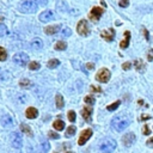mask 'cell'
Returning a JSON list of instances; mask_svg holds the SVG:
<instances>
[{
	"label": "cell",
	"instance_id": "obj_36",
	"mask_svg": "<svg viewBox=\"0 0 153 153\" xmlns=\"http://www.w3.org/2000/svg\"><path fill=\"white\" fill-rule=\"evenodd\" d=\"M147 60H148V62H153V49H148V51H147Z\"/></svg>",
	"mask_w": 153,
	"mask_h": 153
},
{
	"label": "cell",
	"instance_id": "obj_45",
	"mask_svg": "<svg viewBox=\"0 0 153 153\" xmlns=\"http://www.w3.org/2000/svg\"><path fill=\"white\" fill-rule=\"evenodd\" d=\"M146 145H147V146H153V137L148 139V140L146 141Z\"/></svg>",
	"mask_w": 153,
	"mask_h": 153
},
{
	"label": "cell",
	"instance_id": "obj_38",
	"mask_svg": "<svg viewBox=\"0 0 153 153\" xmlns=\"http://www.w3.org/2000/svg\"><path fill=\"white\" fill-rule=\"evenodd\" d=\"M68 120H69L71 122H74V121H75V112H74V111H69V112H68Z\"/></svg>",
	"mask_w": 153,
	"mask_h": 153
},
{
	"label": "cell",
	"instance_id": "obj_47",
	"mask_svg": "<svg viewBox=\"0 0 153 153\" xmlns=\"http://www.w3.org/2000/svg\"><path fill=\"white\" fill-rule=\"evenodd\" d=\"M66 153H74V152H66Z\"/></svg>",
	"mask_w": 153,
	"mask_h": 153
},
{
	"label": "cell",
	"instance_id": "obj_13",
	"mask_svg": "<svg viewBox=\"0 0 153 153\" xmlns=\"http://www.w3.org/2000/svg\"><path fill=\"white\" fill-rule=\"evenodd\" d=\"M0 121H1V124H2L5 128H10V127L13 126V120H12V117H11L10 115H4Z\"/></svg>",
	"mask_w": 153,
	"mask_h": 153
},
{
	"label": "cell",
	"instance_id": "obj_41",
	"mask_svg": "<svg viewBox=\"0 0 153 153\" xmlns=\"http://www.w3.org/2000/svg\"><path fill=\"white\" fill-rule=\"evenodd\" d=\"M130 67H131V63H130V62H124V63L122 65V68H123L124 71H128V69H130Z\"/></svg>",
	"mask_w": 153,
	"mask_h": 153
},
{
	"label": "cell",
	"instance_id": "obj_10",
	"mask_svg": "<svg viewBox=\"0 0 153 153\" xmlns=\"http://www.w3.org/2000/svg\"><path fill=\"white\" fill-rule=\"evenodd\" d=\"M55 19V14L53 11L48 10V11H44L39 14V20L43 22V23H48V22H51Z\"/></svg>",
	"mask_w": 153,
	"mask_h": 153
},
{
	"label": "cell",
	"instance_id": "obj_14",
	"mask_svg": "<svg viewBox=\"0 0 153 153\" xmlns=\"http://www.w3.org/2000/svg\"><path fill=\"white\" fill-rule=\"evenodd\" d=\"M129 42H130V32L129 31H124V38H123V41L120 42V47L122 49H126V48H128Z\"/></svg>",
	"mask_w": 153,
	"mask_h": 153
},
{
	"label": "cell",
	"instance_id": "obj_2",
	"mask_svg": "<svg viewBox=\"0 0 153 153\" xmlns=\"http://www.w3.org/2000/svg\"><path fill=\"white\" fill-rule=\"evenodd\" d=\"M117 147V142L114 139H104L99 145V151L102 153H111Z\"/></svg>",
	"mask_w": 153,
	"mask_h": 153
},
{
	"label": "cell",
	"instance_id": "obj_43",
	"mask_svg": "<svg viewBox=\"0 0 153 153\" xmlns=\"http://www.w3.org/2000/svg\"><path fill=\"white\" fill-rule=\"evenodd\" d=\"M38 5H42V6H44V5H47V2H48V0H35Z\"/></svg>",
	"mask_w": 153,
	"mask_h": 153
},
{
	"label": "cell",
	"instance_id": "obj_9",
	"mask_svg": "<svg viewBox=\"0 0 153 153\" xmlns=\"http://www.w3.org/2000/svg\"><path fill=\"white\" fill-rule=\"evenodd\" d=\"M103 13H104V10H103L102 7L96 6V7H93V8L91 10V12H90V19H91L92 22H97V20L102 17Z\"/></svg>",
	"mask_w": 153,
	"mask_h": 153
},
{
	"label": "cell",
	"instance_id": "obj_46",
	"mask_svg": "<svg viewBox=\"0 0 153 153\" xmlns=\"http://www.w3.org/2000/svg\"><path fill=\"white\" fill-rule=\"evenodd\" d=\"M86 67H87L88 69H92V68L94 67V65H93V63H87V65H86Z\"/></svg>",
	"mask_w": 153,
	"mask_h": 153
},
{
	"label": "cell",
	"instance_id": "obj_11",
	"mask_svg": "<svg viewBox=\"0 0 153 153\" xmlns=\"http://www.w3.org/2000/svg\"><path fill=\"white\" fill-rule=\"evenodd\" d=\"M91 136H92V129H85V130H82L81 134H80V137H79V140H78V143H79L80 146H82L84 143H86V141H87Z\"/></svg>",
	"mask_w": 153,
	"mask_h": 153
},
{
	"label": "cell",
	"instance_id": "obj_17",
	"mask_svg": "<svg viewBox=\"0 0 153 153\" xmlns=\"http://www.w3.org/2000/svg\"><path fill=\"white\" fill-rule=\"evenodd\" d=\"M134 67H135V69H136L137 72H140V73H143L145 69H146V65H145V62H143L142 60H135V61H134Z\"/></svg>",
	"mask_w": 153,
	"mask_h": 153
},
{
	"label": "cell",
	"instance_id": "obj_34",
	"mask_svg": "<svg viewBox=\"0 0 153 153\" xmlns=\"http://www.w3.org/2000/svg\"><path fill=\"white\" fill-rule=\"evenodd\" d=\"M84 102L86 103V104H90V105H93L94 104V98L92 97V96H86L85 98H84Z\"/></svg>",
	"mask_w": 153,
	"mask_h": 153
},
{
	"label": "cell",
	"instance_id": "obj_8",
	"mask_svg": "<svg viewBox=\"0 0 153 153\" xmlns=\"http://www.w3.org/2000/svg\"><path fill=\"white\" fill-rule=\"evenodd\" d=\"M10 140H11V145L14 147V148H20L22 147V136L17 131H12L10 134Z\"/></svg>",
	"mask_w": 153,
	"mask_h": 153
},
{
	"label": "cell",
	"instance_id": "obj_44",
	"mask_svg": "<svg viewBox=\"0 0 153 153\" xmlns=\"http://www.w3.org/2000/svg\"><path fill=\"white\" fill-rule=\"evenodd\" d=\"M149 118H151V116H149V115H141L140 121H146V120H149Z\"/></svg>",
	"mask_w": 153,
	"mask_h": 153
},
{
	"label": "cell",
	"instance_id": "obj_19",
	"mask_svg": "<svg viewBox=\"0 0 153 153\" xmlns=\"http://www.w3.org/2000/svg\"><path fill=\"white\" fill-rule=\"evenodd\" d=\"M81 116L87 121L91 122V116H92V108H84L81 110Z\"/></svg>",
	"mask_w": 153,
	"mask_h": 153
},
{
	"label": "cell",
	"instance_id": "obj_27",
	"mask_svg": "<svg viewBox=\"0 0 153 153\" xmlns=\"http://www.w3.org/2000/svg\"><path fill=\"white\" fill-rule=\"evenodd\" d=\"M75 131H76V128L74 127V126H69L68 128H67V131H66V137H69V136H73L74 134H75Z\"/></svg>",
	"mask_w": 153,
	"mask_h": 153
},
{
	"label": "cell",
	"instance_id": "obj_39",
	"mask_svg": "<svg viewBox=\"0 0 153 153\" xmlns=\"http://www.w3.org/2000/svg\"><path fill=\"white\" fill-rule=\"evenodd\" d=\"M118 5H120L121 7H127V6L129 5V0H120V1H118Z\"/></svg>",
	"mask_w": 153,
	"mask_h": 153
},
{
	"label": "cell",
	"instance_id": "obj_12",
	"mask_svg": "<svg viewBox=\"0 0 153 153\" xmlns=\"http://www.w3.org/2000/svg\"><path fill=\"white\" fill-rule=\"evenodd\" d=\"M100 36H102L106 42H112L114 38H115V31H114V29H108V30L102 31Z\"/></svg>",
	"mask_w": 153,
	"mask_h": 153
},
{
	"label": "cell",
	"instance_id": "obj_37",
	"mask_svg": "<svg viewBox=\"0 0 153 153\" xmlns=\"http://www.w3.org/2000/svg\"><path fill=\"white\" fill-rule=\"evenodd\" d=\"M142 134H143V135H149V134H151V129H149V127H148L147 124L143 126V128H142Z\"/></svg>",
	"mask_w": 153,
	"mask_h": 153
},
{
	"label": "cell",
	"instance_id": "obj_25",
	"mask_svg": "<svg viewBox=\"0 0 153 153\" xmlns=\"http://www.w3.org/2000/svg\"><path fill=\"white\" fill-rule=\"evenodd\" d=\"M59 65H60V61H59L57 59H51V60L48 61V63H47L48 68H56Z\"/></svg>",
	"mask_w": 153,
	"mask_h": 153
},
{
	"label": "cell",
	"instance_id": "obj_16",
	"mask_svg": "<svg viewBox=\"0 0 153 153\" xmlns=\"http://www.w3.org/2000/svg\"><path fill=\"white\" fill-rule=\"evenodd\" d=\"M59 30H60V25L59 24L57 25H49V26H47L44 29V32L47 35H55V33H57Z\"/></svg>",
	"mask_w": 153,
	"mask_h": 153
},
{
	"label": "cell",
	"instance_id": "obj_3",
	"mask_svg": "<svg viewBox=\"0 0 153 153\" xmlns=\"http://www.w3.org/2000/svg\"><path fill=\"white\" fill-rule=\"evenodd\" d=\"M38 8V4L35 0H25L20 4L19 11L23 13H33Z\"/></svg>",
	"mask_w": 153,
	"mask_h": 153
},
{
	"label": "cell",
	"instance_id": "obj_1",
	"mask_svg": "<svg viewBox=\"0 0 153 153\" xmlns=\"http://www.w3.org/2000/svg\"><path fill=\"white\" fill-rule=\"evenodd\" d=\"M130 124V120L128 116L126 115H118V116H115L112 120H111V127L116 130V131H122L124 130L126 128H128Z\"/></svg>",
	"mask_w": 153,
	"mask_h": 153
},
{
	"label": "cell",
	"instance_id": "obj_28",
	"mask_svg": "<svg viewBox=\"0 0 153 153\" xmlns=\"http://www.w3.org/2000/svg\"><path fill=\"white\" fill-rule=\"evenodd\" d=\"M19 85H20L23 88H27V87H30V86L32 85V82H31L29 79H23V80L19 81Z\"/></svg>",
	"mask_w": 153,
	"mask_h": 153
},
{
	"label": "cell",
	"instance_id": "obj_24",
	"mask_svg": "<svg viewBox=\"0 0 153 153\" xmlns=\"http://www.w3.org/2000/svg\"><path fill=\"white\" fill-rule=\"evenodd\" d=\"M20 129H22V131H23V133H25L26 135H30V136H32V131H31V128H30L27 124H25V123H22V124H20Z\"/></svg>",
	"mask_w": 153,
	"mask_h": 153
},
{
	"label": "cell",
	"instance_id": "obj_32",
	"mask_svg": "<svg viewBox=\"0 0 153 153\" xmlns=\"http://www.w3.org/2000/svg\"><path fill=\"white\" fill-rule=\"evenodd\" d=\"M7 27H6V25L5 24H0V37H4V36H6L7 35Z\"/></svg>",
	"mask_w": 153,
	"mask_h": 153
},
{
	"label": "cell",
	"instance_id": "obj_22",
	"mask_svg": "<svg viewBox=\"0 0 153 153\" xmlns=\"http://www.w3.org/2000/svg\"><path fill=\"white\" fill-rule=\"evenodd\" d=\"M53 127H54L56 130L61 131V130H63V129H65V123H63V121L57 120V121H55V122L53 123Z\"/></svg>",
	"mask_w": 153,
	"mask_h": 153
},
{
	"label": "cell",
	"instance_id": "obj_33",
	"mask_svg": "<svg viewBox=\"0 0 153 153\" xmlns=\"http://www.w3.org/2000/svg\"><path fill=\"white\" fill-rule=\"evenodd\" d=\"M41 67V65L37 62V61H33V62H30L29 63V68L31 69V71H35V69H38Z\"/></svg>",
	"mask_w": 153,
	"mask_h": 153
},
{
	"label": "cell",
	"instance_id": "obj_18",
	"mask_svg": "<svg viewBox=\"0 0 153 153\" xmlns=\"http://www.w3.org/2000/svg\"><path fill=\"white\" fill-rule=\"evenodd\" d=\"M37 115H38V111H37V109H35V108H27L26 109V111H25V116L27 117V118H36L37 117Z\"/></svg>",
	"mask_w": 153,
	"mask_h": 153
},
{
	"label": "cell",
	"instance_id": "obj_5",
	"mask_svg": "<svg viewBox=\"0 0 153 153\" xmlns=\"http://www.w3.org/2000/svg\"><path fill=\"white\" fill-rule=\"evenodd\" d=\"M76 31H78V33L81 35V36H87V35L90 33V27H88V24H87V22H86L85 19H81V20L78 23V25H76Z\"/></svg>",
	"mask_w": 153,
	"mask_h": 153
},
{
	"label": "cell",
	"instance_id": "obj_21",
	"mask_svg": "<svg viewBox=\"0 0 153 153\" xmlns=\"http://www.w3.org/2000/svg\"><path fill=\"white\" fill-rule=\"evenodd\" d=\"M55 103H56V106H57L59 109H62V108H63L65 102H63V98H62V96H61L60 93L56 94V97H55Z\"/></svg>",
	"mask_w": 153,
	"mask_h": 153
},
{
	"label": "cell",
	"instance_id": "obj_42",
	"mask_svg": "<svg viewBox=\"0 0 153 153\" xmlns=\"http://www.w3.org/2000/svg\"><path fill=\"white\" fill-rule=\"evenodd\" d=\"M91 90H93L94 92H102V88H100V87H98V86H94V85H92V86H91Z\"/></svg>",
	"mask_w": 153,
	"mask_h": 153
},
{
	"label": "cell",
	"instance_id": "obj_35",
	"mask_svg": "<svg viewBox=\"0 0 153 153\" xmlns=\"http://www.w3.org/2000/svg\"><path fill=\"white\" fill-rule=\"evenodd\" d=\"M48 136L50 137V139H60V136H59V134L57 133H55V131H53V130H50L49 133H48Z\"/></svg>",
	"mask_w": 153,
	"mask_h": 153
},
{
	"label": "cell",
	"instance_id": "obj_20",
	"mask_svg": "<svg viewBox=\"0 0 153 153\" xmlns=\"http://www.w3.org/2000/svg\"><path fill=\"white\" fill-rule=\"evenodd\" d=\"M12 78V74L6 69H0V81H8Z\"/></svg>",
	"mask_w": 153,
	"mask_h": 153
},
{
	"label": "cell",
	"instance_id": "obj_48",
	"mask_svg": "<svg viewBox=\"0 0 153 153\" xmlns=\"http://www.w3.org/2000/svg\"><path fill=\"white\" fill-rule=\"evenodd\" d=\"M54 153H57V152H54Z\"/></svg>",
	"mask_w": 153,
	"mask_h": 153
},
{
	"label": "cell",
	"instance_id": "obj_23",
	"mask_svg": "<svg viewBox=\"0 0 153 153\" xmlns=\"http://www.w3.org/2000/svg\"><path fill=\"white\" fill-rule=\"evenodd\" d=\"M49 149H50V145H49V142H48V141H43V142L41 143L39 152H41V153H47Z\"/></svg>",
	"mask_w": 153,
	"mask_h": 153
},
{
	"label": "cell",
	"instance_id": "obj_4",
	"mask_svg": "<svg viewBox=\"0 0 153 153\" xmlns=\"http://www.w3.org/2000/svg\"><path fill=\"white\" fill-rule=\"evenodd\" d=\"M110 76H111V74L108 68H100L98 71V73L96 74V80L99 82H108Z\"/></svg>",
	"mask_w": 153,
	"mask_h": 153
},
{
	"label": "cell",
	"instance_id": "obj_30",
	"mask_svg": "<svg viewBox=\"0 0 153 153\" xmlns=\"http://www.w3.org/2000/svg\"><path fill=\"white\" fill-rule=\"evenodd\" d=\"M56 50H65L66 48H67V43H65V42H57L56 44H55V47H54Z\"/></svg>",
	"mask_w": 153,
	"mask_h": 153
},
{
	"label": "cell",
	"instance_id": "obj_29",
	"mask_svg": "<svg viewBox=\"0 0 153 153\" xmlns=\"http://www.w3.org/2000/svg\"><path fill=\"white\" fill-rule=\"evenodd\" d=\"M71 33H72V31H71V29H69V27H63L60 35H61V37L66 38V37H69V36H71Z\"/></svg>",
	"mask_w": 153,
	"mask_h": 153
},
{
	"label": "cell",
	"instance_id": "obj_15",
	"mask_svg": "<svg viewBox=\"0 0 153 153\" xmlns=\"http://www.w3.org/2000/svg\"><path fill=\"white\" fill-rule=\"evenodd\" d=\"M30 45H31V48L35 49V50L42 49V47H43V41H42L41 38H38V37H36V38H33V39L31 41Z\"/></svg>",
	"mask_w": 153,
	"mask_h": 153
},
{
	"label": "cell",
	"instance_id": "obj_7",
	"mask_svg": "<svg viewBox=\"0 0 153 153\" xmlns=\"http://www.w3.org/2000/svg\"><path fill=\"white\" fill-rule=\"evenodd\" d=\"M135 141H136V136H135V134L131 133V131H129V133H127V134H124V135L122 136V143H123L126 147L133 146V145L135 143Z\"/></svg>",
	"mask_w": 153,
	"mask_h": 153
},
{
	"label": "cell",
	"instance_id": "obj_40",
	"mask_svg": "<svg viewBox=\"0 0 153 153\" xmlns=\"http://www.w3.org/2000/svg\"><path fill=\"white\" fill-rule=\"evenodd\" d=\"M142 32H143V36L147 41H149V33H148V30L146 27H142Z\"/></svg>",
	"mask_w": 153,
	"mask_h": 153
},
{
	"label": "cell",
	"instance_id": "obj_26",
	"mask_svg": "<svg viewBox=\"0 0 153 153\" xmlns=\"http://www.w3.org/2000/svg\"><path fill=\"white\" fill-rule=\"evenodd\" d=\"M120 104H121V100H116L115 103L108 105V106H106V110H108V111H115V110L120 106Z\"/></svg>",
	"mask_w": 153,
	"mask_h": 153
},
{
	"label": "cell",
	"instance_id": "obj_6",
	"mask_svg": "<svg viewBox=\"0 0 153 153\" xmlns=\"http://www.w3.org/2000/svg\"><path fill=\"white\" fill-rule=\"evenodd\" d=\"M13 62L19 66H25L29 62V55L25 53H17L13 56Z\"/></svg>",
	"mask_w": 153,
	"mask_h": 153
},
{
	"label": "cell",
	"instance_id": "obj_31",
	"mask_svg": "<svg viewBox=\"0 0 153 153\" xmlns=\"http://www.w3.org/2000/svg\"><path fill=\"white\" fill-rule=\"evenodd\" d=\"M7 59V53L5 50V48L0 47V61H5Z\"/></svg>",
	"mask_w": 153,
	"mask_h": 153
}]
</instances>
